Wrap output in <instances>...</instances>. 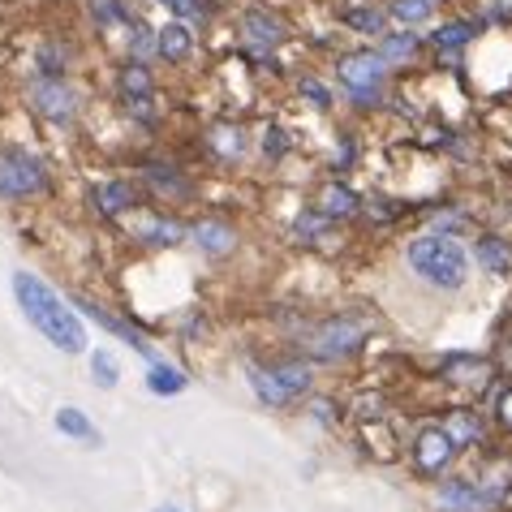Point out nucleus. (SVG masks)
<instances>
[{
    "label": "nucleus",
    "instance_id": "obj_1",
    "mask_svg": "<svg viewBox=\"0 0 512 512\" xmlns=\"http://www.w3.org/2000/svg\"><path fill=\"white\" fill-rule=\"evenodd\" d=\"M13 297H18L22 315L31 319V327H39V332L48 336L52 349L61 353H87V323H82L74 310L65 306L61 293H52L44 280L31 276V272H18L13 276Z\"/></svg>",
    "mask_w": 512,
    "mask_h": 512
},
{
    "label": "nucleus",
    "instance_id": "obj_2",
    "mask_svg": "<svg viewBox=\"0 0 512 512\" xmlns=\"http://www.w3.org/2000/svg\"><path fill=\"white\" fill-rule=\"evenodd\" d=\"M409 267L435 289H461L465 276H469V259H465V246L457 237H418L409 241Z\"/></svg>",
    "mask_w": 512,
    "mask_h": 512
},
{
    "label": "nucleus",
    "instance_id": "obj_3",
    "mask_svg": "<svg viewBox=\"0 0 512 512\" xmlns=\"http://www.w3.org/2000/svg\"><path fill=\"white\" fill-rule=\"evenodd\" d=\"M366 336H371V319L366 315H332L310 332L306 349L315 362H340V358H349V353H358Z\"/></svg>",
    "mask_w": 512,
    "mask_h": 512
},
{
    "label": "nucleus",
    "instance_id": "obj_4",
    "mask_svg": "<svg viewBox=\"0 0 512 512\" xmlns=\"http://www.w3.org/2000/svg\"><path fill=\"white\" fill-rule=\"evenodd\" d=\"M340 82L345 91L353 95L358 108H375L379 104V91H383V74H388V61L379 52H349L340 56Z\"/></svg>",
    "mask_w": 512,
    "mask_h": 512
},
{
    "label": "nucleus",
    "instance_id": "obj_5",
    "mask_svg": "<svg viewBox=\"0 0 512 512\" xmlns=\"http://www.w3.org/2000/svg\"><path fill=\"white\" fill-rule=\"evenodd\" d=\"M250 383H254V396L263 405H293L297 396L310 392V366L306 362H280L272 371H250Z\"/></svg>",
    "mask_w": 512,
    "mask_h": 512
},
{
    "label": "nucleus",
    "instance_id": "obj_6",
    "mask_svg": "<svg viewBox=\"0 0 512 512\" xmlns=\"http://www.w3.org/2000/svg\"><path fill=\"white\" fill-rule=\"evenodd\" d=\"M48 173L26 147H0V198H31L44 194Z\"/></svg>",
    "mask_w": 512,
    "mask_h": 512
},
{
    "label": "nucleus",
    "instance_id": "obj_7",
    "mask_svg": "<svg viewBox=\"0 0 512 512\" xmlns=\"http://www.w3.org/2000/svg\"><path fill=\"white\" fill-rule=\"evenodd\" d=\"M409 457H414V469L426 478L444 474V469L452 465V457H457V439L448 435V426H422L414 448H409Z\"/></svg>",
    "mask_w": 512,
    "mask_h": 512
},
{
    "label": "nucleus",
    "instance_id": "obj_8",
    "mask_svg": "<svg viewBox=\"0 0 512 512\" xmlns=\"http://www.w3.org/2000/svg\"><path fill=\"white\" fill-rule=\"evenodd\" d=\"M31 104H35L39 117L61 121V125L78 117V95H74V87H69L65 78H39L31 87Z\"/></svg>",
    "mask_w": 512,
    "mask_h": 512
},
{
    "label": "nucleus",
    "instance_id": "obj_9",
    "mask_svg": "<svg viewBox=\"0 0 512 512\" xmlns=\"http://www.w3.org/2000/svg\"><path fill=\"white\" fill-rule=\"evenodd\" d=\"M241 35H246V44L263 48V52H272V48H280L284 39H289V31H284V22H280V18H272L267 9H250L246 18H241Z\"/></svg>",
    "mask_w": 512,
    "mask_h": 512
},
{
    "label": "nucleus",
    "instance_id": "obj_10",
    "mask_svg": "<svg viewBox=\"0 0 512 512\" xmlns=\"http://www.w3.org/2000/svg\"><path fill=\"white\" fill-rule=\"evenodd\" d=\"M439 508L444 512H482L491 508V495L482 491V482H469V478H457L439 491Z\"/></svg>",
    "mask_w": 512,
    "mask_h": 512
},
{
    "label": "nucleus",
    "instance_id": "obj_11",
    "mask_svg": "<svg viewBox=\"0 0 512 512\" xmlns=\"http://www.w3.org/2000/svg\"><path fill=\"white\" fill-rule=\"evenodd\" d=\"M315 211H323L327 220H349L358 211V194L349 186H340V181H323L315 194Z\"/></svg>",
    "mask_w": 512,
    "mask_h": 512
},
{
    "label": "nucleus",
    "instance_id": "obj_12",
    "mask_svg": "<svg viewBox=\"0 0 512 512\" xmlns=\"http://www.w3.org/2000/svg\"><path fill=\"white\" fill-rule=\"evenodd\" d=\"M151 74H147V65H125L121 69V99L130 104V112L138 108V112H147V104H151Z\"/></svg>",
    "mask_w": 512,
    "mask_h": 512
},
{
    "label": "nucleus",
    "instance_id": "obj_13",
    "mask_svg": "<svg viewBox=\"0 0 512 512\" xmlns=\"http://www.w3.org/2000/svg\"><path fill=\"white\" fill-rule=\"evenodd\" d=\"M95 207L104 211V216H125V211L138 207V190L130 181H104V186L95 190Z\"/></svg>",
    "mask_w": 512,
    "mask_h": 512
},
{
    "label": "nucleus",
    "instance_id": "obj_14",
    "mask_svg": "<svg viewBox=\"0 0 512 512\" xmlns=\"http://www.w3.org/2000/svg\"><path fill=\"white\" fill-rule=\"evenodd\" d=\"M478 267H487L491 276H512V241L504 237H478Z\"/></svg>",
    "mask_w": 512,
    "mask_h": 512
},
{
    "label": "nucleus",
    "instance_id": "obj_15",
    "mask_svg": "<svg viewBox=\"0 0 512 512\" xmlns=\"http://www.w3.org/2000/svg\"><path fill=\"white\" fill-rule=\"evenodd\" d=\"M190 48H194V35L186 22H168V26H160V35H155V52H160L164 61H186Z\"/></svg>",
    "mask_w": 512,
    "mask_h": 512
},
{
    "label": "nucleus",
    "instance_id": "obj_16",
    "mask_svg": "<svg viewBox=\"0 0 512 512\" xmlns=\"http://www.w3.org/2000/svg\"><path fill=\"white\" fill-rule=\"evenodd\" d=\"M444 379L465 383V388H482V383L491 379V366L482 358H469V353H457V358L444 362Z\"/></svg>",
    "mask_w": 512,
    "mask_h": 512
},
{
    "label": "nucleus",
    "instance_id": "obj_17",
    "mask_svg": "<svg viewBox=\"0 0 512 512\" xmlns=\"http://www.w3.org/2000/svg\"><path fill=\"white\" fill-rule=\"evenodd\" d=\"M194 241H198V250H207V254H229L237 246V233L220 220H203V224H194Z\"/></svg>",
    "mask_w": 512,
    "mask_h": 512
},
{
    "label": "nucleus",
    "instance_id": "obj_18",
    "mask_svg": "<svg viewBox=\"0 0 512 512\" xmlns=\"http://www.w3.org/2000/svg\"><path fill=\"white\" fill-rule=\"evenodd\" d=\"M134 237L147 241V246H177V241L186 237V229H181L177 220H168V216H155V220L134 224Z\"/></svg>",
    "mask_w": 512,
    "mask_h": 512
},
{
    "label": "nucleus",
    "instance_id": "obj_19",
    "mask_svg": "<svg viewBox=\"0 0 512 512\" xmlns=\"http://www.w3.org/2000/svg\"><path fill=\"white\" fill-rule=\"evenodd\" d=\"M418 48H422V39H418L414 31H396V35H383V39H379V56H383L388 65H405V61H414Z\"/></svg>",
    "mask_w": 512,
    "mask_h": 512
},
{
    "label": "nucleus",
    "instance_id": "obj_20",
    "mask_svg": "<svg viewBox=\"0 0 512 512\" xmlns=\"http://www.w3.org/2000/svg\"><path fill=\"white\" fill-rule=\"evenodd\" d=\"M147 388H151L155 396H177V392H186V388H190V379H186V371H177V366L155 362V366H151V375H147Z\"/></svg>",
    "mask_w": 512,
    "mask_h": 512
},
{
    "label": "nucleus",
    "instance_id": "obj_21",
    "mask_svg": "<svg viewBox=\"0 0 512 512\" xmlns=\"http://www.w3.org/2000/svg\"><path fill=\"white\" fill-rule=\"evenodd\" d=\"M56 431L69 435V439H87V444H95V439H99V431L91 426V418L82 414V409H74V405H69V409H56Z\"/></svg>",
    "mask_w": 512,
    "mask_h": 512
},
{
    "label": "nucleus",
    "instance_id": "obj_22",
    "mask_svg": "<svg viewBox=\"0 0 512 512\" xmlns=\"http://www.w3.org/2000/svg\"><path fill=\"white\" fill-rule=\"evenodd\" d=\"M474 35H478V26H474V22H444L431 39H435V48H439V52H457V48H465Z\"/></svg>",
    "mask_w": 512,
    "mask_h": 512
},
{
    "label": "nucleus",
    "instance_id": "obj_23",
    "mask_svg": "<svg viewBox=\"0 0 512 512\" xmlns=\"http://www.w3.org/2000/svg\"><path fill=\"white\" fill-rule=\"evenodd\" d=\"M435 13V0H392L388 18H396L401 26H422Z\"/></svg>",
    "mask_w": 512,
    "mask_h": 512
},
{
    "label": "nucleus",
    "instance_id": "obj_24",
    "mask_svg": "<svg viewBox=\"0 0 512 512\" xmlns=\"http://www.w3.org/2000/svg\"><path fill=\"white\" fill-rule=\"evenodd\" d=\"M340 22L353 26V31H362V35H383V9H375V5L345 9V13H340Z\"/></svg>",
    "mask_w": 512,
    "mask_h": 512
},
{
    "label": "nucleus",
    "instance_id": "obj_25",
    "mask_svg": "<svg viewBox=\"0 0 512 512\" xmlns=\"http://www.w3.org/2000/svg\"><path fill=\"white\" fill-rule=\"evenodd\" d=\"M91 375H95L99 388H117L121 366H117V358H112L108 349H95V353H91Z\"/></svg>",
    "mask_w": 512,
    "mask_h": 512
},
{
    "label": "nucleus",
    "instance_id": "obj_26",
    "mask_svg": "<svg viewBox=\"0 0 512 512\" xmlns=\"http://www.w3.org/2000/svg\"><path fill=\"white\" fill-rule=\"evenodd\" d=\"M448 435L457 439V448L461 444H474V439H482V422L474 414H465V409H457V414L448 418Z\"/></svg>",
    "mask_w": 512,
    "mask_h": 512
},
{
    "label": "nucleus",
    "instance_id": "obj_27",
    "mask_svg": "<svg viewBox=\"0 0 512 512\" xmlns=\"http://www.w3.org/2000/svg\"><path fill=\"white\" fill-rule=\"evenodd\" d=\"M211 147L224 151V155L233 160V155L246 151V138H241V130H216V138H211Z\"/></svg>",
    "mask_w": 512,
    "mask_h": 512
},
{
    "label": "nucleus",
    "instance_id": "obj_28",
    "mask_svg": "<svg viewBox=\"0 0 512 512\" xmlns=\"http://www.w3.org/2000/svg\"><path fill=\"white\" fill-rule=\"evenodd\" d=\"M91 13H95V22H99V26H112V22H121V18H125V9L117 5V0H91Z\"/></svg>",
    "mask_w": 512,
    "mask_h": 512
},
{
    "label": "nucleus",
    "instance_id": "obj_29",
    "mask_svg": "<svg viewBox=\"0 0 512 512\" xmlns=\"http://www.w3.org/2000/svg\"><path fill=\"white\" fill-rule=\"evenodd\" d=\"M302 95L315 99V108H332V95H327V87L315 82V78H302Z\"/></svg>",
    "mask_w": 512,
    "mask_h": 512
},
{
    "label": "nucleus",
    "instance_id": "obj_30",
    "mask_svg": "<svg viewBox=\"0 0 512 512\" xmlns=\"http://www.w3.org/2000/svg\"><path fill=\"white\" fill-rule=\"evenodd\" d=\"M495 418H500L504 431H512V388L500 392V401H495Z\"/></svg>",
    "mask_w": 512,
    "mask_h": 512
},
{
    "label": "nucleus",
    "instance_id": "obj_31",
    "mask_svg": "<svg viewBox=\"0 0 512 512\" xmlns=\"http://www.w3.org/2000/svg\"><path fill=\"white\" fill-rule=\"evenodd\" d=\"M263 151H267V155H280V151H284V134H280V130H267V134H263Z\"/></svg>",
    "mask_w": 512,
    "mask_h": 512
},
{
    "label": "nucleus",
    "instance_id": "obj_32",
    "mask_svg": "<svg viewBox=\"0 0 512 512\" xmlns=\"http://www.w3.org/2000/svg\"><path fill=\"white\" fill-rule=\"evenodd\" d=\"M160 5L177 9V13H186V18H190V13H198V5H194V0H160Z\"/></svg>",
    "mask_w": 512,
    "mask_h": 512
}]
</instances>
